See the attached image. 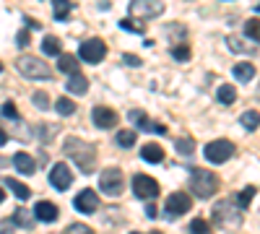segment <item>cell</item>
I'll return each instance as SVG.
<instances>
[{
	"label": "cell",
	"instance_id": "obj_45",
	"mask_svg": "<svg viewBox=\"0 0 260 234\" xmlns=\"http://www.w3.org/2000/svg\"><path fill=\"white\" fill-rule=\"evenodd\" d=\"M6 200V190H0V203H3Z\"/></svg>",
	"mask_w": 260,
	"mask_h": 234
},
{
	"label": "cell",
	"instance_id": "obj_9",
	"mask_svg": "<svg viewBox=\"0 0 260 234\" xmlns=\"http://www.w3.org/2000/svg\"><path fill=\"white\" fill-rule=\"evenodd\" d=\"M78 57L83 62H91V65H96V62H102L107 57V45L102 39H86L83 45L78 47Z\"/></svg>",
	"mask_w": 260,
	"mask_h": 234
},
{
	"label": "cell",
	"instance_id": "obj_12",
	"mask_svg": "<svg viewBox=\"0 0 260 234\" xmlns=\"http://www.w3.org/2000/svg\"><path fill=\"white\" fill-rule=\"evenodd\" d=\"M127 120L133 122L136 127H141V130H146V133H156V136H164V133H167V127L159 125V122H151L143 110H130V112H127Z\"/></svg>",
	"mask_w": 260,
	"mask_h": 234
},
{
	"label": "cell",
	"instance_id": "obj_5",
	"mask_svg": "<svg viewBox=\"0 0 260 234\" xmlns=\"http://www.w3.org/2000/svg\"><path fill=\"white\" fill-rule=\"evenodd\" d=\"M203 156L211 161V164H224L234 156V143L226 141V138H219V141H211L206 148H203Z\"/></svg>",
	"mask_w": 260,
	"mask_h": 234
},
{
	"label": "cell",
	"instance_id": "obj_48",
	"mask_svg": "<svg viewBox=\"0 0 260 234\" xmlns=\"http://www.w3.org/2000/svg\"><path fill=\"white\" fill-rule=\"evenodd\" d=\"M257 96H260V89H257Z\"/></svg>",
	"mask_w": 260,
	"mask_h": 234
},
{
	"label": "cell",
	"instance_id": "obj_15",
	"mask_svg": "<svg viewBox=\"0 0 260 234\" xmlns=\"http://www.w3.org/2000/svg\"><path fill=\"white\" fill-rule=\"evenodd\" d=\"M34 214H37L39 221L52 224V221H57V216H60V208H57L55 203H50V200H39V203L34 206Z\"/></svg>",
	"mask_w": 260,
	"mask_h": 234
},
{
	"label": "cell",
	"instance_id": "obj_37",
	"mask_svg": "<svg viewBox=\"0 0 260 234\" xmlns=\"http://www.w3.org/2000/svg\"><path fill=\"white\" fill-rule=\"evenodd\" d=\"M34 104H37L39 110H50V96H47L45 91H37V94H34Z\"/></svg>",
	"mask_w": 260,
	"mask_h": 234
},
{
	"label": "cell",
	"instance_id": "obj_2",
	"mask_svg": "<svg viewBox=\"0 0 260 234\" xmlns=\"http://www.w3.org/2000/svg\"><path fill=\"white\" fill-rule=\"evenodd\" d=\"M213 224L216 226H221V229H237V226H242V208L237 200H219L213 206V214H211Z\"/></svg>",
	"mask_w": 260,
	"mask_h": 234
},
{
	"label": "cell",
	"instance_id": "obj_43",
	"mask_svg": "<svg viewBox=\"0 0 260 234\" xmlns=\"http://www.w3.org/2000/svg\"><path fill=\"white\" fill-rule=\"evenodd\" d=\"M146 216H148V219H156V206H154V203L146 206Z\"/></svg>",
	"mask_w": 260,
	"mask_h": 234
},
{
	"label": "cell",
	"instance_id": "obj_36",
	"mask_svg": "<svg viewBox=\"0 0 260 234\" xmlns=\"http://www.w3.org/2000/svg\"><path fill=\"white\" fill-rule=\"evenodd\" d=\"M177 154H182V156H190L192 154V141L190 138H180L177 141Z\"/></svg>",
	"mask_w": 260,
	"mask_h": 234
},
{
	"label": "cell",
	"instance_id": "obj_47",
	"mask_svg": "<svg viewBox=\"0 0 260 234\" xmlns=\"http://www.w3.org/2000/svg\"><path fill=\"white\" fill-rule=\"evenodd\" d=\"M0 73H3V62H0Z\"/></svg>",
	"mask_w": 260,
	"mask_h": 234
},
{
	"label": "cell",
	"instance_id": "obj_27",
	"mask_svg": "<svg viewBox=\"0 0 260 234\" xmlns=\"http://www.w3.org/2000/svg\"><path fill=\"white\" fill-rule=\"evenodd\" d=\"M240 122H242L245 130H250V133H252V130H257V127H260V115L250 110V112H245V115L240 117Z\"/></svg>",
	"mask_w": 260,
	"mask_h": 234
},
{
	"label": "cell",
	"instance_id": "obj_13",
	"mask_svg": "<svg viewBox=\"0 0 260 234\" xmlns=\"http://www.w3.org/2000/svg\"><path fill=\"white\" fill-rule=\"evenodd\" d=\"M73 206H76V211L78 214H94V211H99V195L94 193V190H81V193L76 195V200H73Z\"/></svg>",
	"mask_w": 260,
	"mask_h": 234
},
{
	"label": "cell",
	"instance_id": "obj_4",
	"mask_svg": "<svg viewBox=\"0 0 260 234\" xmlns=\"http://www.w3.org/2000/svg\"><path fill=\"white\" fill-rule=\"evenodd\" d=\"M16 68L24 78H31V81H45V78H52V68L47 65L45 60L39 57H31V55H21L16 60Z\"/></svg>",
	"mask_w": 260,
	"mask_h": 234
},
{
	"label": "cell",
	"instance_id": "obj_40",
	"mask_svg": "<svg viewBox=\"0 0 260 234\" xmlns=\"http://www.w3.org/2000/svg\"><path fill=\"white\" fill-rule=\"evenodd\" d=\"M68 231H76V234H86V231H91V229L86 226V224H71V226H68Z\"/></svg>",
	"mask_w": 260,
	"mask_h": 234
},
{
	"label": "cell",
	"instance_id": "obj_42",
	"mask_svg": "<svg viewBox=\"0 0 260 234\" xmlns=\"http://www.w3.org/2000/svg\"><path fill=\"white\" fill-rule=\"evenodd\" d=\"M167 34H169V37H175V34L185 37V26H169V29H167Z\"/></svg>",
	"mask_w": 260,
	"mask_h": 234
},
{
	"label": "cell",
	"instance_id": "obj_20",
	"mask_svg": "<svg viewBox=\"0 0 260 234\" xmlns=\"http://www.w3.org/2000/svg\"><path fill=\"white\" fill-rule=\"evenodd\" d=\"M141 156H143L148 164H159V161H164V148H161L159 143H146V146L141 148Z\"/></svg>",
	"mask_w": 260,
	"mask_h": 234
},
{
	"label": "cell",
	"instance_id": "obj_28",
	"mask_svg": "<svg viewBox=\"0 0 260 234\" xmlns=\"http://www.w3.org/2000/svg\"><path fill=\"white\" fill-rule=\"evenodd\" d=\"M55 110H57V115L68 117V115H73V112H76V104H73L68 96H62V99H57V102H55Z\"/></svg>",
	"mask_w": 260,
	"mask_h": 234
},
{
	"label": "cell",
	"instance_id": "obj_8",
	"mask_svg": "<svg viewBox=\"0 0 260 234\" xmlns=\"http://www.w3.org/2000/svg\"><path fill=\"white\" fill-rule=\"evenodd\" d=\"M161 193L159 190V182L148 175H136L133 177V195L141 198V200H154L156 195Z\"/></svg>",
	"mask_w": 260,
	"mask_h": 234
},
{
	"label": "cell",
	"instance_id": "obj_19",
	"mask_svg": "<svg viewBox=\"0 0 260 234\" xmlns=\"http://www.w3.org/2000/svg\"><path fill=\"white\" fill-rule=\"evenodd\" d=\"M13 226H24V229H31L34 226V221H39L37 219V214L34 211H29V208H16V214H13Z\"/></svg>",
	"mask_w": 260,
	"mask_h": 234
},
{
	"label": "cell",
	"instance_id": "obj_38",
	"mask_svg": "<svg viewBox=\"0 0 260 234\" xmlns=\"http://www.w3.org/2000/svg\"><path fill=\"white\" fill-rule=\"evenodd\" d=\"M122 60H125V65H130V68H138V65H141V57H138V55H130V52L122 55Z\"/></svg>",
	"mask_w": 260,
	"mask_h": 234
},
{
	"label": "cell",
	"instance_id": "obj_46",
	"mask_svg": "<svg viewBox=\"0 0 260 234\" xmlns=\"http://www.w3.org/2000/svg\"><path fill=\"white\" fill-rule=\"evenodd\" d=\"M255 13H257V16H260V6H255Z\"/></svg>",
	"mask_w": 260,
	"mask_h": 234
},
{
	"label": "cell",
	"instance_id": "obj_14",
	"mask_svg": "<svg viewBox=\"0 0 260 234\" xmlns=\"http://www.w3.org/2000/svg\"><path fill=\"white\" fill-rule=\"evenodd\" d=\"M91 120L96 127H102V130H110V127L117 125V112L110 110V107H94L91 110Z\"/></svg>",
	"mask_w": 260,
	"mask_h": 234
},
{
	"label": "cell",
	"instance_id": "obj_21",
	"mask_svg": "<svg viewBox=\"0 0 260 234\" xmlns=\"http://www.w3.org/2000/svg\"><path fill=\"white\" fill-rule=\"evenodd\" d=\"M57 71L68 73V76L78 73V57L76 55H68V52H60L57 55Z\"/></svg>",
	"mask_w": 260,
	"mask_h": 234
},
{
	"label": "cell",
	"instance_id": "obj_11",
	"mask_svg": "<svg viewBox=\"0 0 260 234\" xmlns=\"http://www.w3.org/2000/svg\"><path fill=\"white\" fill-rule=\"evenodd\" d=\"M71 182H73V175H71V169H68V164H52V169H50V185L55 187V190H60V193H65V190L71 187Z\"/></svg>",
	"mask_w": 260,
	"mask_h": 234
},
{
	"label": "cell",
	"instance_id": "obj_26",
	"mask_svg": "<svg viewBox=\"0 0 260 234\" xmlns=\"http://www.w3.org/2000/svg\"><path fill=\"white\" fill-rule=\"evenodd\" d=\"M71 8H73L71 0H52V11H55V18H57V21H65V18H68Z\"/></svg>",
	"mask_w": 260,
	"mask_h": 234
},
{
	"label": "cell",
	"instance_id": "obj_32",
	"mask_svg": "<svg viewBox=\"0 0 260 234\" xmlns=\"http://www.w3.org/2000/svg\"><path fill=\"white\" fill-rule=\"evenodd\" d=\"M190 55H192V52H190V47H187V45H182V42L172 47V57L180 60V62H187V60H190Z\"/></svg>",
	"mask_w": 260,
	"mask_h": 234
},
{
	"label": "cell",
	"instance_id": "obj_44",
	"mask_svg": "<svg viewBox=\"0 0 260 234\" xmlns=\"http://www.w3.org/2000/svg\"><path fill=\"white\" fill-rule=\"evenodd\" d=\"M8 143V133L3 130V127H0V146H6Z\"/></svg>",
	"mask_w": 260,
	"mask_h": 234
},
{
	"label": "cell",
	"instance_id": "obj_35",
	"mask_svg": "<svg viewBox=\"0 0 260 234\" xmlns=\"http://www.w3.org/2000/svg\"><path fill=\"white\" fill-rule=\"evenodd\" d=\"M0 115L8 117V120H18V110H16V104H13V102H6V104H3V110H0Z\"/></svg>",
	"mask_w": 260,
	"mask_h": 234
},
{
	"label": "cell",
	"instance_id": "obj_1",
	"mask_svg": "<svg viewBox=\"0 0 260 234\" xmlns=\"http://www.w3.org/2000/svg\"><path fill=\"white\" fill-rule=\"evenodd\" d=\"M62 151L76 161V166L81 169L83 175H91V172H94L96 148H94L91 143H86V141H81V138H68V141H65V146H62Z\"/></svg>",
	"mask_w": 260,
	"mask_h": 234
},
{
	"label": "cell",
	"instance_id": "obj_31",
	"mask_svg": "<svg viewBox=\"0 0 260 234\" xmlns=\"http://www.w3.org/2000/svg\"><path fill=\"white\" fill-rule=\"evenodd\" d=\"M117 143L122 148H133L136 146V130H117Z\"/></svg>",
	"mask_w": 260,
	"mask_h": 234
},
{
	"label": "cell",
	"instance_id": "obj_34",
	"mask_svg": "<svg viewBox=\"0 0 260 234\" xmlns=\"http://www.w3.org/2000/svg\"><path fill=\"white\" fill-rule=\"evenodd\" d=\"M190 231H201V234H206V231H211V224H208L206 219H192V221H190Z\"/></svg>",
	"mask_w": 260,
	"mask_h": 234
},
{
	"label": "cell",
	"instance_id": "obj_18",
	"mask_svg": "<svg viewBox=\"0 0 260 234\" xmlns=\"http://www.w3.org/2000/svg\"><path fill=\"white\" fill-rule=\"evenodd\" d=\"M13 166L18 169L21 175H34V172H37V164H34V159H31L26 151L13 154Z\"/></svg>",
	"mask_w": 260,
	"mask_h": 234
},
{
	"label": "cell",
	"instance_id": "obj_23",
	"mask_svg": "<svg viewBox=\"0 0 260 234\" xmlns=\"http://www.w3.org/2000/svg\"><path fill=\"white\" fill-rule=\"evenodd\" d=\"M6 187H11V193L18 198V200H26L29 195H31V190L24 185V182H18V180H13V177H8L6 180Z\"/></svg>",
	"mask_w": 260,
	"mask_h": 234
},
{
	"label": "cell",
	"instance_id": "obj_39",
	"mask_svg": "<svg viewBox=\"0 0 260 234\" xmlns=\"http://www.w3.org/2000/svg\"><path fill=\"white\" fill-rule=\"evenodd\" d=\"M16 45L18 47H29V31H18L16 34Z\"/></svg>",
	"mask_w": 260,
	"mask_h": 234
},
{
	"label": "cell",
	"instance_id": "obj_6",
	"mask_svg": "<svg viewBox=\"0 0 260 234\" xmlns=\"http://www.w3.org/2000/svg\"><path fill=\"white\" fill-rule=\"evenodd\" d=\"M122 185H125V177H122V169L117 166H107L99 177V190L104 195H120Z\"/></svg>",
	"mask_w": 260,
	"mask_h": 234
},
{
	"label": "cell",
	"instance_id": "obj_3",
	"mask_svg": "<svg viewBox=\"0 0 260 234\" xmlns=\"http://www.w3.org/2000/svg\"><path fill=\"white\" fill-rule=\"evenodd\" d=\"M190 190L195 198H211L216 190H219V177H216L211 169H192L190 172Z\"/></svg>",
	"mask_w": 260,
	"mask_h": 234
},
{
	"label": "cell",
	"instance_id": "obj_29",
	"mask_svg": "<svg viewBox=\"0 0 260 234\" xmlns=\"http://www.w3.org/2000/svg\"><path fill=\"white\" fill-rule=\"evenodd\" d=\"M245 34H247L252 42H260V21H257V18H247V21H245Z\"/></svg>",
	"mask_w": 260,
	"mask_h": 234
},
{
	"label": "cell",
	"instance_id": "obj_22",
	"mask_svg": "<svg viewBox=\"0 0 260 234\" xmlns=\"http://www.w3.org/2000/svg\"><path fill=\"white\" fill-rule=\"evenodd\" d=\"M232 73H234V78L240 83H247V81L255 78V65H250V62H240V65L232 68Z\"/></svg>",
	"mask_w": 260,
	"mask_h": 234
},
{
	"label": "cell",
	"instance_id": "obj_10",
	"mask_svg": "<svg viewBox=\"0 0 260 234\" xmlns=\"http://www.w3.org/2000/svg\"><path fill=\"white\" fill-rule=\"evenodd\" d=\"M130 16L136 18H156L164 13V3L161 0H133V3L127 6Z\"/></svg>",
	"mask_w": 260,
	"mask_h": 234
},
{
	"label": "cell",
	"instance_id": "obj_7",
	"mask_svg": "<svg viewBox=\"0 0 260 234\" xmlns=\"http://www.w3.org/2000/svg\"><path fill=\"white\" fill-rule=\"evenodd\" d=\"M190 206H192V200H190V195L187 193H172L169 198H167V206H164V219L167 221H175V219H180V216H185L187 211H190Z\"/></svg>",
	"mask_w": 260,
	"mask_h": 234
},
{
	"label": "cell",
	"instance_id": "obj_30",
	"mask_svg": "<svg viewBox=\"0 0 260 234\" xmlns=\"http://www.w3.org/2000/svg\"><path fill=\"white\" fill-rule=\"evenodd\" d=\"M252 198H255V187L250 185V187H245V190H242V193H240V195H237L234 200H237V203H240V208L245 211V208H250V203H252Z\"/></svg>",
	"mask_w": 260,
	"mask_h": 234
},
{
	"label": "cell",
	"instance_id": "obj_33",
	"mask_svg": "<svg viewBox=\"0 0 260 234\" xmlns=\"http://www.w3.org/2000/svg\"><path fill=\"white\" fill-rule=\"evenodd\" d=\"M120 29H125V31H133V34H143V31H146V26L136 24L133 18H122V21H120Z\"/></svg>",
	"mask_w": 260,
	"mask_h": 234
},
{
	"label": "cell",
	"instance_id": "obj_25",
	"mask_svg": "<svg viewBox=\"0 0 260 234\" xmlns=\"http://www.w3.org/2000/svg\"><path fill=\"white\" fill-rule=\"evenodd\" d=\"M216 99H219L221 104H234V99H237V89L232 86V83H221V86H219V94H216Z\"/></svg>",
	"mask_w": 260,
	"mask_h": 234
},
{
	"label": "cell",
	"instance_id": "obj_41",
	"mask_svg": "<svg viewBox=\"0 0 260 234\" xmlns=\"http://www.w3.org/2000/svg\"><path fill=\"white\" fill-rule=\"evenodd\" d=\"M24 24H26V29H34V31L42 29V24H39V21H34V18H24Z\"/></svg>",
	"mask_w": 260,
	"mask_h": 234
},
{
	"label": "cell",
	"instance_id": "obj_16",
	"mask_svg": "<svg viewBox=\"0 0 260 234\" xmlns=\"http://www.w3.org/2000/svg\"><path fill=\"white\" fill-rule=\"evenodd\" d=\"M226 45L232 52H240V55H255L257 52V45H252V39H242V37H237V34H229L226 37Z\"/></svg>",
	"mask_w": 260,
	"mask_h": 234
},
{
	"label": "cell",
	"instance_id": "obj_17",
	"mask_svg": "<svg viewBox=\"0 0 260 234\" xmlns=\"http://www.w3.org/2000/svg\"><path fill=\"white\" fill-rule=\"evenodd\" d=\"M65 89H68V94L83 96L86 91H89V78L81 76V73H73V76L68 78V83H65Z\"/></svg>",
	"mask_w": 260,
	"mask_h": 234
},
{
	"label": "cell",
	"instance_id": "obj_24",
	"mask_svg": "<svg viewBox=\"0 0 260 234\" xmlns=\"http://www.w3.org/2000/svg\"><path fill=\"white\" fill-rule=\"evenodd\" d=\"M42 52H45V55H60L62 52V45H60V39L57 37H45V39H42Z\"/></svg>",
	"mask_w": 260,
	"mask_h": 234
}]
</instances>
